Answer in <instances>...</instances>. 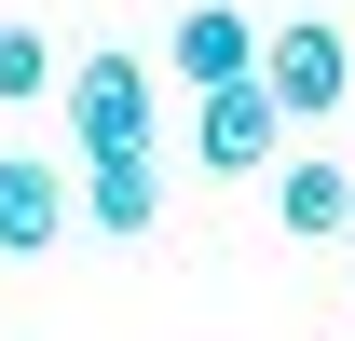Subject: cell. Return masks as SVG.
Wrapping results in <instances>:
<instances>
[{"label":"cell","mask_w":355,"mask_h":341,"mask_svg":"<svg viewBox=\"0 0 355 341\" xmlns=\"http://www.w3.org/2000/svg\"><path fill=\"white\" fill-rule=\"evenodd\" d=\"M28 96H55V42L42 28H0V110H28Z\"/></svg>","instance_id":"8"},{"label":"cell","mask_w":355,"mask_h":341,"mask_svg":"<svg viewBox=\"0 0 355 341\" xmlns=\"http://www.w3.org/2000/svg\"><path fill=\"white\" fill-rule=\"evenodd\" d=\"M69 232V164L55 150H0V259H42Z\"/></svg>","instance_id":"4"},{"label":"cell","mask_w":355,"mask_h":341,"mask_svg":"<svg viewBox=\"0 0 355 341\" xmlns=\"http://www.w3.org/2000/svg\"><path fill=\"white\" fill-rule=\"evenodd\" d=\"M69 137H83V164H137L150 150V69L137 55H83L69 69Z\"/></svg>","instance_id":"1"},{"label":"cell","mask_w":355,"mask_h":341,"mask_svg":"<svg viewBox=\"0 0 355 341\" xmlns=\"http://www.w3.org/2000/svg\"><path fill=\"white\" fill-rule=\"evenodd\" d=\"M69 205H83L96 232H150V218H164V164H150V150H137V164H83Z\"/></svg>","instance_id":"7"},{"label":"cell","mask_w":355,"mask_h":341,"mask_svg":"<svg viewBox=\"0 0 355 341\" xmlns=\"http://www.w3.org/2000/svg\"><path fill=\"white\" fill-rule=\"evenodd\" d=\"M273 205H287L301 246H342V232H355V164H342V150H301V164H273Z\"/></svg>","instance_id":"5"},{"label":"cell","mask_w":355,"mask_h":341,"mask_svg":"<svg viewBox=\"0 0 355 341\" xmlns=\"http://www.w3.org/2000/svg\"><path fill=\"white\" fill-rule=\"evenodd\" d=\"M246 82L273 96V123H328V110L355 96V42H342V28H273Z\"/></svg>","instance_id":"2"},{"label":"cell","mask_w":355,"mask_h":341,"mask_svg":"<svg viewBox=\"0 0 355 341\" xmlns=\"http://www.w3.org/2000/svg\"><path fill=\"white\" fill-rule=\"evenodd\" d=\"M246 69H260V28H246L232 0H191V14H178V82L219 96V82H246Z\"/></svg>","instance_id":"6"},{"label":"cell","mask_w":355,"mask_h":341,"mask_svg":"<svg viewBox=\"0 0 355 341\" xmlns=\"http://www.w3.org/2000/svg\"><path fill=\"white\" fill-rule=\"evenodd\" d=\"M191 164H205V177H273V164H287V123H273V96H260V82L191 96Z\"/></svg>","instance_id":"3"}]
</instances>
